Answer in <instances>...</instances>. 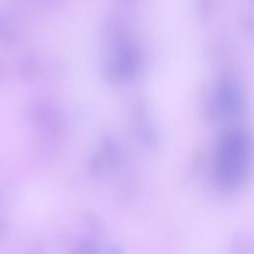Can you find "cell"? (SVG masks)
<instances>
[{
  "label": "cell",
  "instance_id": "1",
  "mask_svg": "<svg viewBox=\"0 0 254 254\" xmlns=\"http://www.w3.org/2000/svg\"><path fill=\"white\" fill-rule=\"evenodd\" d=\"M250 147L245 137L235 134L229 136L221 145L218 168L226 182H236L244 175L249 161Z\"/></svg>",
  "mask_w": 254,
  "mask_h": 254
}]
</instances>
